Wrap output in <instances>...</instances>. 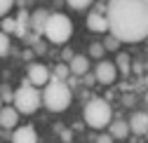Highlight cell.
Wrapping results in <instances>:
<instances>
[{
	"label": "cell",
	"instance_id": "obj_1",
	"mask_svg": "<svg viewBox=\"0 0 148 143\" xmlns=\"http://www.w3.org/2000/svg\"><path fill=\"white\" fill-rule=\"evenodd\" d=\"M108 33L118 42H141L148 38V3L146 0H108Z\"/></svg>",
	"mask_w": 148,
	"mask_h": 143
},
{
	"label": "cell",
	"instance_id": "obj_2",
	"mask_svg": "<svg viewBox=\"0 0 148 143\" xmlns=\"http://www.w3.org/2000/svg\"><path fill=\"white\" fill-rule=\"evenodd\" d=\"M71 101H73L71 87H66L64 80H57V78L49 75V82L42 89V103H45V108L52 110V113H64L71 106Z\"/></svg>",
	"mask_w": 148,
	"mask_h": 143
},
{
	"label": "cell",
	"instance_id": "obj_3",
	"mask_svg": "<svg viewBox=\"0 0 148 143\" xmlns=\"http://www.w3.org/2000/svg\"><path fill=\"white\" fill-rule=\"evenodd\" d=\"M40 103H42V94L38 92V87H33L28 80H24L19 84V89L14 92V99H12V106L16 108L19 115H33L40 108Z\"/></svg>",
	"mask_w": 148,
	"mask_h": 143
},
{
	"label": "cell",
	"instance_id": "obj_4",
	"mask_svg": "<svg viewBox=\"0 0 148 143\" xmlns=\"http://www.w3.org/2000/svg\"><path fill=\"white\" fill-rule=\"evenodd\" d=\"M110 120H113V110H110V106L106 99H89L87 106H85V124L92 129H106Z\"/></svg>",
	"mask_w": 148,
	"mask_h": 143
},
{
	"label": "cell",
	"instance_id": "obj_5",
	"mask_svg": "<svg viewBox=\"0 0 148 143\" xmlns=\"http://www.w3.org/2000/svg\"><path fill=\"white\" fill-rule=\"evenodd\" d=\"M42 35L49 42H54V45H64L73 35V21L66 14H61V12H52L47 24H45V33Z\"/></svg>",
	"mask_w": 148,
	"mask_h": 143
},
{
	"label": "cell",
	"instance_id": "obj_6",
	"mask_svg": "<svg viewBox=\"0 0 148 143\" xmlns=\"http://www.w3.org/2000/svg\"><path fill=\"white\" fill-rule=\"evenodd\" d=\"M94 78H97V82H101V84H113L115 78H118L115 63H113V61H99L97 68H94Z\"/></svg>",
	"mask_w": 148,
	"mask_h": 143
},
{
	"label": "cell",
	"instance_id": "obj_7",
	"mask_svg": "<svg viewBox=\"0 0 148 143\" xmlns=\"http://www.w3.org/2000/svg\"><path fill=\"white\" fill-rule=\"evenodd\" d=\"M33 87H45L49 82V68L45 63H31L28 66V78H26Z\"/></svg>",
	"mask_w": 148,
	"mask_h": 143
},
{
	"label": "cell",
	"instance_id": "obj_8",
	"mask_svg": "<svg viewBox=\"0 0 148 143\" xmlns=\"http://www.w3.org/2000/svg\"><path fill=\"white\" fill-rule=\"evenodd\" d=\"M129 134H136V136H143L148 134V113H134L132 117H129Z\"/></svg>",
	"mask_w": 148,
	"mask_h": 143
},
{
	"label": "cell",
	"instance_id": "obj_9",
	"mask_svg": "<svg viewBox=\"0 0 148 143\" xmlns=\"http://www.w3.org/2000/svg\"><path fill=\"white\" fill-rule=\"evenodd\" d=\"M19 124V113L14 106H3L0 108V127L3 129H16Z\"/></svg>",
	"mask_w": 148,
	"mask_h": 143
},
{
	"label": "cell",
	"instance_id": "obj_10",
	"mask_svg": "<svg viewBox=\"0 0 148 143\" xmlns=\"http://www.w3.org/2000/svg\"><path fill=\"white\" fill-rule=\"evenodd\" d=\"M49 14L52 12H47V10H35V12H31V31H33V35H42L45 33V24H47V19H49Z\"/></svg>",
	"mask_w": 148,
	"mask_h": 143
},
{
	"label": "cell",
	"instance_id": "obj_11",
	"mask_svg": "<svg viewBox=\"0 0 148 143\" xmlns=\"http://www.w3.org/2000/svg\"><path fill=\"white\" fill-rule=\"evenodd\" d=\"M68 70H71V75H75V78H82L89 73V59L85 54H75L71 61H68Z\"/></svg>",
	"mask_w": 148,
	"mask_h": 143
},
{
	"label": "cell",
	"instance_id": "obj_12",
	"mask_svg": "<svg viewBox=\"0 0 148 143\" xmlns=\"http://www.w3.org/2000/svg\"><path fill=\"white\" fill-rule=\"evenodd\" d=\"M87 28L92 33H108V19H106V14L89 12L87 14Z\"/></svg>",
	"mask_w": 148,
	"mask_h": 143
},
{
	"label": "cell",
	"instance_id": "obj_13",
	"mask_svg": "<svg viewBox=\"0 0 148 143\" xmlns=\"http://www.w3.org/2000/svg\"><path fill=\"white\" fill-rule=\"evenodd\" d=\"M12 143H38V134L33 127L24 124V127H16L12 134Z\"/></svg>",
	"mask_w": 148,
	"mask_h": 143
},
{
	"label": "cell",
	"instance_id": "obj_14",
	"mask_svg": "<svg viewBox=\"0 0 148 143\" xmlns=\"http://www.w3.org/2000/svg\"><path fill=\"white\" fill-rule=\"evenodd\" d=\"M28 31H31V12L21 10L19 14H16V31H14V35L16 38H26Z\"/></svg>",
	"mask_w": 148,
	"mask_h": 143
},
{
	"label": "cell",
	"instance_id": "obj_15",
	"mask_svg": "<svg viewBox=\"0 0 148 143\" xmlns=\"http://www.w3.org/2000/svg\"><path fill=\"white\" fill-rule=\"evenodd\" d=\"M108 134L113 136V138H127V136H129V124H127L125 120H110Z\"/></svg>",
	"mask_w": 148,
	"mask_h": 143
},
{
	"label": "cell",
	"instance_id": "obj_16",
	"mask_svg": "<svg viewBox=\"0 0 148 143\" xmlns=\"http://www.w3.org/2000/svg\"><path fill=\"white\" fill-rule=\"evenodd\" d=\"M52 78H57V80H66L68 75H71V70H68V63H57V66H54V70H52V73H49Z\"/></svg>",
	"mask_w": 148,
	"mask_h": 143
},
{
	"label": "cell",
	"instance_id": "obj_17",
	"mask_svg": "<svg viewBox=\"0 0 148 143\" xmlns=\"http://www.w3.org/2000/svg\"><path fill=\"white\" fill-rule=\"evenodd\" d=\"M0 31H3L5 35L14 33L16 31V19H12V16H3V21H0Z\"/></svg>",
	"mask_w": 148,
	"mask_h": 143
},
{
	"label": "cell",
	"instance_id": "obj_18",
	"mask_svg": "<svg viewBox=\"0 0 148 143\" xmlns=\"http://www.w3.org/2000/svg\"><path fill=\"white\" fill-rule=\"evenodd\" d=\"M10 35H5L3 31H0V57H7L10 54Z\"/></svg>",
	"mask_w": 148,
	"mask_h": 143
},
{
	"label": "cell",
	"instance_id": "obj_19",
	"mask_svg": "<svg viewBox=\"0 0 148 143\" xmlns=\"http://www.w3.org/2000/svg\"><path fill=\"white\" fill-rule=\"evenodd\" d=\"M66 3H68L73 10H87L92 3H94V0H66Z\"/></svg>",
	"mask_w": 148,
	"mask_h": 143
},
{
	"label": "cell",
	"instance_id": "obj_20",
	"mask_svg": "<svg viewBox=\"0 0 148 143\" xmlns=\"http://www.w3.org/2000/svg\"><path fill=\"white\" fill-rule=\"evenodd\" d=\"M115 68H120V73H129V59L125 54H118V63Z\"/></svg>",
	"mask_w": 148,
	"mask_h": 143
},
{
	"label": "cell",
	"instance_id": "obj_21",
	"mask_svg": "<svg viewBox=\"0 0 148 143\" xmlns=\"http://www.w3.org/2000/svg\"><path fill=\"white\" fill-rule=\"evenodd\" d=\"M103 52H106V49H103V45H101V42H94V45L89 47V57L101 59V57H103Z\"/></svg>",
	"mask_w": 148,
	"mask_h": 143
},
{
	"label": "cell",
	"instance_id": "obj_22",
	"mask_svg": "<svg viewBox=\"0 0 148 143\" xmlns=\"http://www.w3.org/2000/svg\"><path fill=\"white\" fill-rule=\"evenodd\" d=\"M0 99H3V103L7 106V103H12L14 92H10V87H0Z\"/></svg>",
	"mask_w": 148,
	"mask_h": 143
},
{
	"label": "cell",
	"instance_id": "obj_23",
	"mask_svg": "<svg viewBox=\"0 0 148 143\" xmlns=\"http://www.w3.org/2000/svg\"><path fill=\"white\" fill-rule=\"evenodd\" d=\"M12 5H14V0H0V19L7 16V12L12 10Z\"/></svg>",
	"mask_w": 148,
	"mask_h": 143
},
{
	"label": "cell",
	"instance_id": "obj_24",
	"mask_svg": "<svg viewBox=\"0 0 148 143\" xmlns=\"http://www.w3.org/2000/svg\"><path fill=\"white\" fill-rule=\"evenodd\" d=\"M101 45H103V49H115V47H118L120 42H118V40L113 38V35H108V38H106V42H101Z\"/></svg>",
	"mask_w": 148,
	"mask_h": 143
},
{
	"label": "cell",
	"instance_id": "obj_25",
	"mask_svg": "<svg viewBox=\"0 0 148 143\" xmlns=\"http://www.w3.org/2000/svg\"><path fill=\"white\" fill-rule=\"evenodd\" d=\"M113 141H115V138L110 136V134H99V136H97V143H113Z\"/></svg>",
	"mask_w": 148,
	"mask_h": 143
},
{
	"label": "cell",
	"instance_id": "obj_26",
	"mask_svg": "<svg viewBox=\"0 0 148 143\" xmlns=\"http://www.w3.org/2000/svg\"><path fill=\"white\" fill-rule=\"evenodd\" d=\"M61 57H64V63H66V61H71V59L75 57V54H73L71 49H64V52H61Z\"/></svg>",
	"mask_w": 148,
	"mask_h": 143
},
{
	"label": "cell",
	"instance_id": "obj_27",
	"mask_svg": "<svg viewBox=\"0 0 148 143\" xmlns=\"http://www.w3.org/2000/svg\"><path fill=\"white\" fill-rule=\"evenodd\" d=\"M45 49H47V47H45L42 42H35V52H38V54H45Z\"/></svg>",
	"mask_w": 148,
	"mask_h": 143
},
{
	"label": "cell",
	"instance_id": "obj_28",
	"mask_svg": "<svg viewBox=\"0 0 148 143\" xmlns=\"http://www.w3.org/2000/svg\"><path fill=\"white\" fill-rule=\"evenodd\" d=\"M0 108H3V99H0Z\"/></svg>",
	"mask_w": 148,
	"mask_h": 143
},
{
	"label": "cell",
	"instance_id": "obj_29",
	"mask_svg": "<svg viewBox=\"0 0 148 143\" xmlns=\"http://www.w3.org/2000/svg\"><path fill=\"white\" fill-rule=\"evenodd\" d=\"M106 3H108V0H106Z\"/></svg>",
	"mask_w": 148,
	"mask_h": 143
},
{
	"label": "cell",
	"instance_id": "obj_30",
	"mask_svg": "<svg viewBox=\"0 0 148 143\" xmlns=\"http://www.w3.org/2000/svg\"><path fill=\"white\" fill-rule=\"evenodd\" d=\"M146 3H148V0H146Z\"/></svg>",
	"mask_w": 148,
	"mask_h": 143
}]
</instances>
